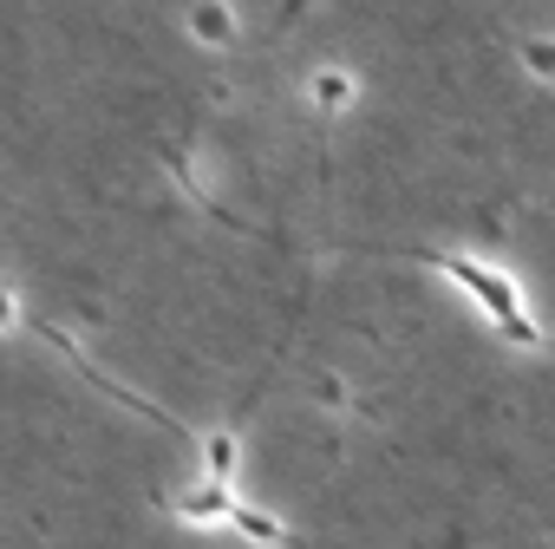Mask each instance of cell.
Instances as JSON below:
<instances>
[{"label":"cell","instance_id":"obj_1","mask_svg":"<svg viewBox=\"0 0 555 549\" xmlns=\"http://www.w3.org/2000/svg\"><path fill=\"white\" fill-rule=\"evenodd\" d=\"M431 268L444 274V282L503 334V341H516V347H535L542 341V328H535V308H529V295L516 289V274H503L496 261H483V255H457V248H444V255H431Z\"/></svg>","mask_w":555,"mask_h":549},{"label":"cell","instance_id":"obj_2","mask_svg":"<svg viewBox=\"0 0 555 549\" xmlns=\"http://www.w3.org/2000/svg\"><path fill=\"white\" fill-rule=\"evenodd\" d=\"M235 484H216V477H196V484H183L177 497H170V516H183V523H196V529H229V516H235Z\"/></svg>","mask_w":555,"mask_h":549},{"label":"cell","instance_id":"obj_3","mask_svg":"<svg viewBox=\"0 0 555 549\" xmlns=\"http://www.w3.org/2000/svg\"><path fill=\"white\" fill-rule=\"evenodd\" d=\"M183 34H190L196 47L222 53V47H235V40H242V21H235L229 0H190V8H183Z\"/></svg>","mask_w":555,"mask_h":549},{"label":"cell","instance_id":"obj_4","mask_svg":"<svg viewBox=\"0 0 555 549\" xmlns=\"http://www.w3.org/2000/svg\"><path fill=\"white\" fill-rule=\"evenodd\" d=\"M308 105L314 112H347V105H360V73H347V66H314L308 73Z\"/></svg>","mask_w":555,"mask_h":549},{"label":"cell","instance_id":"obj_5","mask_svg":"<svg viewBox=\"0 0 555 549\" xmlns=\"http://www.w3.org/2000/svg\"><path fill=\"white\" fill-rule=\"evenodd\" d=\"M229 529H235L242 542H255V549H282V542H288V523H282V516H268V510H255V503H235Z\"/></svg>","mask_w":555,"mask_h":549},{"label":"cell","instance_id":"obj_6","mask_svg":"<svg viewBox=\"0 0 555 549\" xmlns=\"http://www.w3.org/2000/svg\"><path fill=\"white\" fill-rule=\"evenodd\" d=\"M516 66H522L535 86H555V34H522V40H516Z\"/></svg>","mask_w":555,"mask_h":549},{"label":"cell","instance_id":"obj_7","mask_svg":"<svg viewBox=\"0 0 555 549\" xmlns=\"http://www.w3.org/2000/svg\"><path fill=\"white\" fill-rule=\"evenodd\" d=\"M235 464H242V445H235L229 432H209V438H203V477L235 484Z\"/></svg>","mask_w":555,"mask_h":549},{"label":"cell","instance_id":"obj_8","mask_svg":"<svg viewBox=\"0 0 555 549\" xmlns=\"http://www.w3.org/2000/svg\"><path fill=\"white\" fill-rule=\"evenodd\" d=\"M14 321H21V295L0 282V334H14Z\"/></svg>","mask_w":555,"mask_h":549}]
</instances>
